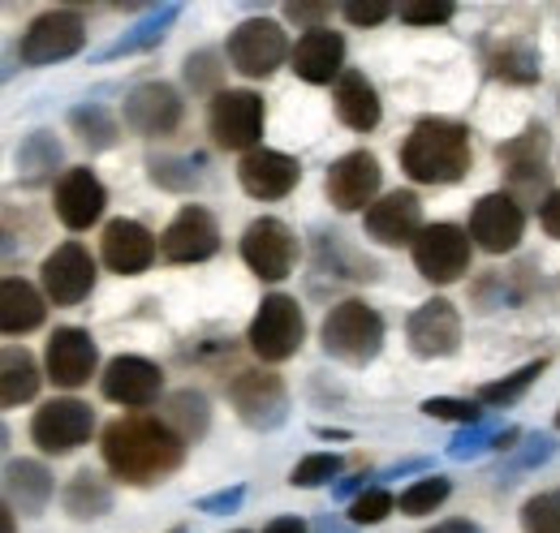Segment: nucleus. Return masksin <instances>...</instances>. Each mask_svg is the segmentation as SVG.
Returning <instances> with one entry per match:
<instances>
[{
    "mask_svg": "<svg viewBox=\"0 0 560 533\" xmlns=\"http://www.w3.org/2000/svg\"><path fill=\"white\" fill-rule=\"evenodd\" d=\"M100 452H104V465L113 469L121 482L151 486V482H164L168 473L182 469V461H186V439L164 417L126 413V417H117V422L104 426Z\"/></svg>",
    "mask_w": 560,
    "mask_h": 533,
    "instance_id": "1",
    "label": "nucleus"
},
{
    "mask_svg": "<svg viewBox=\"0 0 560 533\" xmlns=\"http://www.w3.org/2000/svg\"><path fill=\"white\" fill-rule=\"evenodd\" d=\"M401 168L419 186H453L470 173V130L448 117H422L401 142Z\"/></svg>",
    "mask_w": 560,
    "mask_h": 533,
    "instance_id": "2",
    "label": "nucleus"
},
{
    "mask_svg": "<svg viewBox=\"0 0 560 533\" xmlns=\"http://www.w3.org/2000/svg\"><path fill=\"white\" fill-rule=\"evenodd\" d=\"M319 340H324V353L337 357V362H350V366H366L380 357L384 348V319L366 306V301H337L319 328Z\"/></svg>",
    "mask_w": 560,
    "mask_h": 533,
    "instance_id": "3",
    "label": "nucleus"
},
{
    "mask_svg": "<svg viewBox=\"0 0 560 533\" xmlns=\"http://www.w3.org/2000/svg\"><path fill=\"white\" fill-rule=\"evenodd\" d=\"M495 159H500V173H504V186L517 202H544L552 199V168H548V130L544 126H530L517 138L500 142L495 146Z\"/></svg>",
    "mask_w": 560,
    "mask_h": 533,
    "instance_id": "4",
    "label": "nucleus"
},
{
    "mask_svg": "<svg viewBox=\"0 0 560 533\" xmlns=\"http://www.w3.org/2000/svg\"><path fill=\"white\" fill-rule=\"evenodd\" d=\"M86 44V22L78 9H44L18 39V57L22 66L44 69L57 61H70L73 52H82Z\"/></svg>",
    "mask_w": 560,
    "mask_h": 533,
    "instance_id": "5",
    "label": "nucleus"
},
{
    "mask_svg": "<svg viewBox=\"0 0 560 533\" xmlns=\"http://www.w3.org/2000/svg\"><path fill=\"white\" fill-rule=\"evenodd\" d=\"M224 57H229V66L237 69L242 78H272L293 57V48H289L280 22H272V17H246V22H237L229 31Z\"/></svg>",
    "mask_w": 560,
    "mask_h": 533,
    "instance_id": "6",
    "label": "nucleus"
},
{
    "mask_svg": "<svg viewBox=\"0 0 560 533\" xmlns=\"http://www.w3.org/2000/svg\"><path fill=\"white\" fill-rule=\"evenodd\" d=\"M306 340V319H302V306L284 293H272L264 297L259 315L250 319V332H246V344L259 362L277 366V362H289Z\"/></svg>",
    "mask_w": 560,
    "mask_h": 533,
    "instance_id": "7",
    "label": "nucleus"
},
{
    "mask_svg": "<svg viewBox=\"0 0 560 533\" xmlns=\"http://www.w3.org/2000/svg\"><path fill=\"white\" fill-rule=\"evenodd\" d=\"M229 404L250 430H277L289 417V388L277 370H237L229 379Z\"/></svg>",
    "mask_w": 560,
    "mask_h": 533,
    "instance_id": "8",
    "label": "nucleus"
},
{
    "mask_svg": "<svg viewBox=\"0 0 560 533\" xmlns=\"http://www.w3.org/2000/svg\"><path fill=\"white\" fill-rule=\"evenodd\" d=\"M95 430V413L91 404L73 396H57L48 404L35 408V422H31V439L44 457H70L78 452Z\"/></svg>",
    "mask_w": 560,
    "mask_h": 533,
    "instance_id": "9",
    "label": "nucleus"
},
{
    "mask_svg": "<svg viewBox=\"0 0 560 533\" xmlns=\"http://www.w3.org/2000/svg\"><path fill=\"white\" fill-rule=\"evenodd\" d=\"M208 130L220 151L250 155L259 133H264V99L255 91H220V95H211Z\"/></svg>",
    "mask_w": 560,
    "mask_h": 533,
    "instance_id": "10",
    "label": "nucleus"
},
{
    "mask_svg": "<svg viewBox=\"0 0 560 533\" xmlns=\"http://www.w3.org/2000/svg\"><path fill=\"white\" fill-rule=\"evenodd\" d=\"M242 263L259 280H284L298 263V237L277 215H259L242 233Z\"/></svg>",
    "mask_w": 560,
    "mask_h": 533,
    "instance_id": "11",
    "label": "nucleus"
},
{
    "mask_svg": "<svg viewBox=\"0 0 560 533\" xmlns=\"http://www.w3.org/2000/svg\"><path fill=\"white\" fill-rule=\"evenodd\" d=\"M415 266L431 284H453L470 271V233L457 224H427L415 241Z\"/></svg>",
    "mask_w": 560,
    "mask_h": 533,
    "instance_id": "12",
    "label": "nucleus"
},
{
    "mask_svg": "<svg viewBox=\"0 0 560 533\" xmlns=\"http://www.w3.org/2000/svg\"><path fill=\"white\" fill-rule=\"evenodd\" d=\"M215 250H220V228H215L211 211L195 206V202L182 206L173 215V224L160 233V259L164 263H208Z\"/></svg>",
    "mask_w": 560,
    "mask_h": 533,
    "instance_id": "13",
    "label": "nucleus"
},
{
    "mask_svg": "<svg viewBox=\"0 0 560 533\" xmlns=\"http://www.w3.org/2000/svg\"><path fill=\"white\" fill-rule=\"evenodd\" d=\"M182 112H186V104H182L177 86H168V82H142V86H135L126 95V104H121L126 130L139 133V138H164V133H173L182 126Z\"/></svg>",
    "mask_w": 560,
    "mask_h": 533,
    "instance_id": "14",
    "label": "nucleus"
},
{
    "mask_svg": "<svg viewBox=\"0 0 560 533\" xmlns=\"http://www.w3.org/2000/svg\"><path fill=\"white\" fill-rule=\"evenodd\" d=\"M39 280H44V297H48L52 306H78V301H86L91 288H95V259L86 254V246L66 241V246H57V250L44 259Z\"/></svg>",
    "mask_w": 560,
    "mask_h": 533,
    "instance_id": "15",
    "label": "nucleus"
},
{
    "mask_svg": "<svg viewBox=\"0 0 560 533\" xmlns=\"http://www.w3.org/2000/svg\"><path fill=\"white\" fill-rule=\"evenodd\" d=\"M362 228L380 246H415L422 233V202L415 190H393L375 199L362 215Z\"/></svg>",
    "mask_w": 560,
    "mask_h": 533,
    "instance_id": "16",
    "label": "nucleus"
},
{
    "mask_svg": "<svg viewBox=\"0 0 560 533\" xmlns=\"http://www.w3.org/2000/svg\"><path fill=\"white\" fill-rule=\"evenodd\" d=\"M522 228H526V215H522V202L513 199V194H483V199L475 202V211H470V237L488 254L517 250Z\"/></svg>",
    "mask_w": 560,
    "mask_h": 533,
    "instance_id": "17",
    "label": "nucleus"
},
{
    "mask_svg": "<svg viewBox=\"0 0 560 533\" xmlns=\"http://www.w3.org/2000/svg\"><path fill=\"white\" fill-rule=\"evenodd\" d=\"M237 181L250 199H264V202H277L289 199L302 181V164L284 151H268V146H255L250 155H242L237 164Z\"/></svg>",
    "mask_w": 560,
    "mask_h": 533,
    "instance_id": "18",
    "label": "nucleus"
},
{
    "mask_svg": "<svg viewBox=\"0 0 560 533\" xmlns=\"http://www.w3.org/2000/svg\"><path fill=\"white\" fill-rule=\"evenodd\" d=\"M324 190H328V202H332L337 211H362V215H366V206L380 194V159H375L371 151H350V155H341V159L328 168Z\"/></svg>",
    "mask_w": 560,
    "mask_h": 533,
    "instance_id": "19",
    "label": "nucleus"
},
{
    "mask_svg": "<svg viewBox=\"0 0 560 533\" xmlns=\"http://www.w3.org/2000/svg\"><path fill=\"white\" fill-rule=\"evenodd\" d=\"M100 392L113 400V404L147 408V404H155L160 392H164V375H160L155 362L126 353V357H113L108 362V370L100 375Z\"/></svg>",
    "mask_w": 560,
    "mask_h": 533,
    "instance_id": "20",
    "label": "nucleus"
},
{
    "mask_svg": "<svg viewBox=\"0 0 560 533\" xmlns=\"http://www.w3.org/2000/svg\"><path fill=\"white\" fill-rule=\"evenodd\" d=\"M44 362H48V379L57 388L73 392V388L91 383V375L100 366V348H95L91 332H82V328H57L52 340H48Z\"/></svg>",
    "mask_w": 560,
    "mask_h": 533,
    "instance_id": "21",
    "label": "nucleus"
},
{
    "mask_svg": "<svg viewBox=\"0 0 560 533\" xmlns=\"http://www.w3.org/2000/svg\"><path fill=\"white\" fill-rule=\"evenodd\" d=\"M406 335H410V348L419 357H453L462 348V315L453 310V301L431 297L410 315Z\"/></svg>",
    "mask_w": 560,
    "mask_h": 533,
    "instance_id": "22",
    "label": "nucleus"
},
{
    "mask_svg": "<svg viewBox=\"0 0 560 533\" xmlns=\"http://www.w3.org/2000/svg\"><path fill=\"white\" fill-rule=\"evenodd\" d=\"M155 254H160V241L142 228L139 220H126V215L113 220L104 228V237H100V259L117 275H142L147 266L155 263Z\"/></svg>",
    "mask_w": 560,
    "mask_h": 533,
    "instance_id": "23",
    "label": "nucleus"
},
{
    "mask_svg": "<svg viewBox=\"0 0 560 533\" xmlns=\"http://www.w3.org/2000/svg\"><path fill=\"white\" fill-rule=\"evenodd\" d=\"M52 206H57V220H61L70 233H82V228H91V224L104 215L108 190H104V181H100L91 168H70V173L57 181Z\"/></svg>",
    "mask_w": 560,
    "mask_h": 533,
    "instance_id": "24",
    "label": "nucleus"
},
{
    "mask_svg": "<svg viewBox=\"0 0 560 533\" xmlns=\"http://www.w3.org/2000/svg\"><path fill=\"white\" fill-rule=\"evenodd\" d=\"M293 73L311 86H324V82H341V69H346V39L328 26L319 31H306L298 44H293V57H289Z\"/></svg>",
    "mask_w": 560,
    "mask_h": 533,
    "instance_id": "25",
    "label": "nucleus"
},
{
    "mask_svg": "<svg viewBox=\"0 0 560 533\" xmlns=\"http://www.w3.org/2000/svg\"><path fill=\"white\" fill-rule=\"evenodd\" d=\"M57 495V482L48 465L39 461H9L4 465V508L22 512V517H39Z\"/></svg>",
    "mask_w": 560,
    "mask_h": 533,
    "instance_id": "26",
    "label": "nucleus"
},
{
    "mask_svg": "<svg viewBox=\"0 0 560 533\" xmlns=\"http://www.w3.org/2000/svg\"><path fill=\"white\" fill-rule=\"evenodd\" d=\"M48 306H44V293L26 280H4L0 284V332L4 335H26L44 323Z\"/></svg>",
    "mask_w": 560,
    "mask_h": 533,
    "instance_id": "27",
    "label": "nucleus"
},
{
    "mask_svg": "<svg viewBox=\"0 0 560 533\" xmlns=\"http://www.w3.org/2000/svg\"><path fill=\"white\" fill-rule=\"evenodd\" d=\"M337 117L358 133H371L380 126L384 108H380V95L366 82V73H358V69L341 73V82H337Z\"/></svg>",
    "mask_w": 560,
    "mask_h": 533,
    "instance_id": "28",
    "label": "nucleus"
},
{
    "mask_svg": "<svg viewBox=\"0 0 560 533\" xmlns=\"http://www.w3.org/2000/svg\"><path fill=\"white\" fill-rule=\"evenodd\" d=\"M488 73L495 82H509V86H535L539 82V52L530 39H495L488 48Z\"/></svg>",
    "mask_w": 560,
    "mask_h": 533,
    "instance_id": "29",
    "label": "nucleus"
},
{
    "mask_svg": "<svg viewBox=\"0 0 560 533\" xmlns=\"http://www.w3.org/2000/svg\"><path fill=\"white\" fill-rule=\"evenodd\" d=\"M39 383H44L39 362H35L22 344H9V348L0 353V404H4V408H18V404L35 400Z\"/></svg>",
    "mask_w": 560,
    "mask_h": 533,
    "instance_id": "30",
    "label": "nucleus"
},
{
    "mask_svg": "<svg viewBox=\"0 0 560 533\" xmlns=\"http://www.w3.org/2000/svg\"><path fill=\"white\" fill-rule=\"evenodd\" d=\"M61 508L70 512L73 521H100L104 512H113V486L100 473L78 469L70 477V486L61 490Z\"/></svg>",
    "mask_w": 560,
    "mask_h": 533,
    "instance_id": "31",
    "label": "nucleus"
},
{
    "mask_svg": "<svg viewBox=\"0 0 560 533\" xmlns=\"http://www.w3.org/2000/svg\"><path fill=\"white\" fill-rule=\"evenodd\" d=\"M186 443H199L203 435L211 430V408H208V396L203 392H195V388H182V392H173V396L164 400V413H160Z\"/></svg>",
    "mask_w": 560,
    "mask_h": 533,
    "instance_id": "32",
    "label": "nucleus"
},
{
    "mask_svg": "<svg viewBox=\"0 0 560 533\" xmlns=\"http://www.w3.org/2000/svg\"><path fill=\"white\" fill-rule=\"evenodd\" d=\"M315 263H319V271H328V275H346V280H358V284L362 280H380V266L371 263L366 254H353L341 233H319Z\"/></svg>",
    "mask_w": 560,
    "mask_h": 533,
    "instance_id": "33",
    "label": "nucleus"
},
{
    "mask_svg": "<svg viewBox=\"0 0 560 533\" xmlns=\"http://www.w3.org/2000/svg\"><path fill=\"white\" fill-rule=\"evenodd\" d=\"M57 168H61V142L48 130L26 133L22 146H18V177H22V186H39Z\"/></svg>",
    "mask_w": 560,
    "mask_h": 533,
    "instance_id": "34",
    "label": "nucleus"
},
{
    "mask_svg": "<svg viewBox=\"0 0 560 533\" xmlns=\"http://www.w3.org/2000/svg\"><path fill=\"white\" fill-rule=\"evenodd\" d=\"M70 130L78 133V142H82L86 151H113L117 138H121L117 117H113L104 104H78L70 112Z\"/></svg>",
    "mask_w": 560,
    "mask_h": 533,
    "instance_id": "35",
    "label": "nucleus"
},
{
    "mask_svg": "<svg viewBox=\"0 0 560 533\" xmlns=\"http://www.w3.org/2000/svg\"><path fill=\"white\" fill-rule=\"evenodd\" d=\"M147 177H151L160 190H173V194H190V190H199L195 159H177V155H151V159H147Z\"/></svg>",
    "mask_w": 560,
    "mask_h": 533,
    "instance_id": "36",
    "label": "nucleus"
},
{
    "mask_svg": "<svg viewBox=\"0 0 560 533\" xmlns=\"http://www.w3.org/2000/svg\"><path fill=\"white\" fill-rule=\"evenodd\" d=\"M177 13H182L177 4H164V9H155V13H151V17L142 22V26H135L130 35H121V39H117V44H113V48H108L104 57H126V52H142V48H151V44H160V39L168 35L164 26H168V22L177 17Z\"/></svg>",
    "mask_w": 560,
    "mask_h": 533,
    "instance_id": "37",
    "label": "nucleus"
},
{
    "mask_svg": "<svg viewBox=\"0 0 560 533\" xmlns=\"http://www.w3.org/2000/svg\"><path fill=\"white\" fill-rule=\"evenodd\" d=\"M448 490H453L448 477H440V473H435V477H422V482H415L410 490H401L397 508H401L406 517H431V512L448 499Z\"/></svg>",
    "mask_w": 560,
    "mask_h": 533,
    "instance_id": "38",
    "label": "nucleus"
},
{
    "mask_svg": "<svg viewBox=\"0 0 560 533\" xmlns=\"http://www.w3.org/2000/svg\"><path fill=\"white\" fill-rule=\"evenodd\" d=\"M544 370H548V362H530V366L504 375L500 383H483V388H479V400H483V404H513V400L526 396V388H530Z\"/></svg>",
    "mask_w": 560,
    "mask_h": 533,
    "instance_id": "39",
    "label": "nucleus"
},
{
    "mask_svg": "<svg viewBox=\"0 0 560 533\" xmlns=\"http://www.w3.org/2000/svg\"><path fill=\"white\" fill-rule=\"evenodd\" d=\"M522 530L526 533H560V490L530 495L522 508Z\"/></svg>",
    "mask_w": 560,
    "mask_h": 533,
    "instance_id": "40",
    "label": "nucleus"
},
{
    "mask_svg": "<svg viewBox=\"0 0 560 533\" xmlns=\"http://www.w3.org/2000/svg\"><path fill=\"white\" fill-rule=\"evenodd\" d=\"M341 469H346L341 465V457H332V452H315V457H306V461H298V465H293L289 482H293V486H302V490H311V486L332 482Z\"/></svg>",
    "mask_w": 560,
    "mask_h": 533,
    "instance_id": "41",
    "label": "nucleus"
},
{
    "mask_svg": "<svg viewBox=\"0 0 560 533\" xmlns=\"http://www.w3.org/2000/svg\"><path fill=\"white\" fill-rule=\"evenodd\" d=\"M422 413L435 417V422H462V426H479L483 422V408L475 400H453V396L422 400Z\"/></svg>",
    "mask_w": 560,
    "mask_h": 533,
    "instance_id": "42",
    "label": "nucleus"
},
{
    "mask_svg": "<svg viewBox=\"0 0 560 533\" xmlns=\"http://www.w3.org/2000/svg\"><path fill=\"white\" fill-rule=\"evenodd\" d=\"M393 508H397L393 495H388L384 486H371V490H362V495H353L350 499V521L353 525H380Z\"/></svg>",
    "mask_w": 560,
    "mask_h": 533,
    "instance_id": "43",
    "label": "nucleus"
},
{
    "mask_svg": "<svg viewBox=\"0 0 560 533\" xmlns=\"http://www.w3.org/2000/svg\"><path fill=\"white\" fill-rule=\"evenodd\" d=\"M397 13H401V22H410V26H444L457 9L444 4V0H406Z\"/></svg>",
    "mask_w": 560,
    "mask_h": 533,
    "instance_id": "44",
    "label": "nucleus"
},
{
    "mask_svg": "<svg viewBox=\"0 0 560 533\" xmlns=\"http://www.w3.org/2000/svg\"><path fill=\"white\" fill-rule=\"evenodd\" d=\"M220 73H224V66H220L215 52H195V57L186 61V82H190L195 91H215ZM215 95H220V91H215Z\"/></svg>",
    "mask_w": 560,
    "mask_h": 533,
    "instance_id": "45",
    "label": "nucleus"
},
{
    "mask_svg": "<svg viewBox=\"0 0 560 533\" xmlns=\"http://www.w3.org/2000/svg\"><path fill=\"white\" fill-rule=\"evenodd\" d=\"M284 17L298 22V26L319 31V26L332 17V4H324V0H293V4H284Z\"/></svg>",
    "mask_w": 560,
    "mask_h": 533,
    "instance_id": "46",
    "label": "nucleus"
},
{
    "mask_svg": "<svg viewBox=\"0 0 560 533\" xmlns=\"http://www.w3.org/2000/svg\"><path fill=\"white\" fill-rule=\"evenodd\" d=\"M346 13V22H353V26H380L388 13H393V4H384V0H353V4H346L341 9Z\"/></svg>",
    "mask_w": 560,
    "mask_h": 533,
    "instance_id": "47",
    "label": "nucleus"
},
{
    "mask_svg": "<svg viewBox=\"0 0 560 533\" xmlns=\"http://www.w3.org/2000/svg\"><path fill=\"white\" fill-rule=\"evenodd\" d=\"M242 499H246V486H224V490H215V495H203L195 508H199V512H211V517H220V512H237Z\"/></svg>",
    "mask_w": 560,
    "mask_h": 533,
    "instance_id": "48",
    "label": "nucleus"
},
{
    "mask_svg": "<svg viewBox=\"0 0 560 533\" xmlns=\"http://www.w3.org/2000/svg\"><path fill=\"white\" fill-rule=\"evenodd\" d=\"M539 220H544L548 237H557V241H560V190H552V199L539 206Z\"/></svg>",
    "mask_w": 560,
    "mask_h": 533,
    "instance_id": "49",
    "label": "nucleus"
},
{
    "mask_svg": "<svg viewBox=\"0 0 560 533\" xmlns=\"http://www.w3.org/2000/svg\"><path fill=\"white\" fill-rule=\"evenodd\" d=\"M264 533H306V521H298V517H280V521H272Z\"/></svg>",
    "mask_w": 560,
    "mask_h": 533,
    "instance_id": "50",
    "label": "nucleus"
},
{
    "mask_svg": "<svg viewBox=\"0 0 560 533\" xmlns=\"http://www.w3.org/2000/svg\"><path fill=\"white\" fill-rule=\"evenodd\" d=\"M427 533H483L479 525H470V521H444V525H435V530Z\"/></svg>",
    "mask_w": 560,
    "mask_h": 533,
    "instance_id": "51",
    "label": "nucleus"
},
{
    "mask_svg": "<svg viewBox=\"0 0 560 533\" xmlns=\"http://www.w3.org/2000/svg\"><path fill=\"white\" fill-rule=\"evenodd\" d=\"M0 533H13V508H0Z\"/></svg>",
    "mask_w": 560,
    "mask_h": 533,
    "instance_id": "52",
    "label": "nucleus"
},
{
    "mask_svg": "<svg viewBox=\"0 0 560 533\" xmlns=\"http://www.w3.org/2000/svg\"><path fill=\"white\" fill-rule=\"evenodd\" d=\"M173 533H186V530H173Z\"/></svg>",
    "mask_w": 560,
    "mask_h": 533,
    "instance_id": "53",
    "label": "nucleus"
},
{
    "mask_svg": "<svg viewBox=\"0 0 560 533\" xmlns=\"http://www.w3.org/2000/svg\"><path fill=\"white\" fill-rule=\"evenodd\" d=\"M557 426H560V413H557Z\"/></svg>",
    "mask_w": 560,
    "mask_h": 533,
    "instance_id": "54",
    "label": "nucleus"
},
{
    "mask_svg": "<svg viewBox=\"0 0 560 533\" xmlns=\"http://www.w3.org/2000/svg\"><path fill=\"white\" fill-rule=\"evenodd\" d=\"M237 533H246V530H237Z\"/></svg>",
    "mask_w": 560,
    "mask_h": 533,
    "instance_id": "55",
    "label": "nucleus"
}]
</instances>
